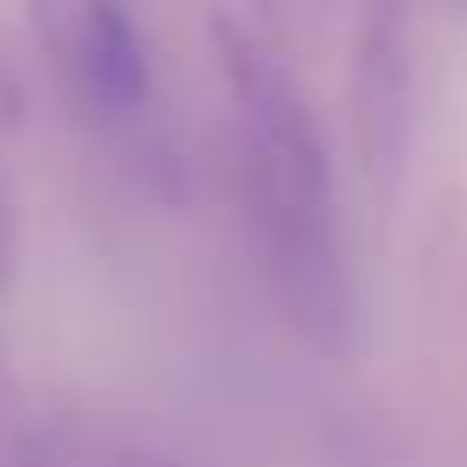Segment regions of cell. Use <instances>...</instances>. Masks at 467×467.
<instances>
[{"mask_svg": "<svg viewBox=\"0 0 467 467\" xmlns=\"http://www.w3.org/2000/svg\"><path fill=\"white\" fill-rule=\"evenodd\" d=\"M212 58L231 103V167L263 288L301 346L346 358L358 339V288L339 237V192L327 135L263 26L218 14Z\"/></svg>", "mask_w": 467, "mask_h": 467, "instance_id": "obj_1", "label": "cell"}, {"mask_svg": "<svg viewBox=\"0 0 467 467\" xmlns=\"http://www.w3.org/2000/svg\"><path fill=\"white\" fill-rule=\"evenodd\" d=\"M26 26L84 122L141 129L154 103V52L129 0H26Z\"/></svg>", "mask_w": 467, "mask_h": 467, "instance_id": "obj_2", "label": "cell"}, {"mask_svg": "<svg viewBox=\"0 0 467 467\" xmlns=\"http://www.w3.org/2000/svg\"><path fill=\"white\" fill-rule=\"evenodd\" d=\"M410 14H416V0H358V33H352L346 116H352L358 167L378 192H390L410 161V109H416Z\"/></svg>", "mask_w": 467, "mask_h": 467, "instance_id": "obj_3", "label": "cell"}, {"mask_svg": "<svg viewBox=\"0 0 467 467\" xmlns=\"http://www.w3.org/2000/svg\"><path fill=\"white\" fill-rule=\"evenodd\" d=\"M20 467H186L173 448L154 435L90 422V416H39L26 429V461Z\"/></svg>", "mask_w": 467, "mask_h": 467, "instance_id": "obj_4", "label": "cell"}, {"mask_svg": "<svg viewBox=\"0 0 467 467\" xmlns=\"http://www.w3.org/2000/svg\"><path fill=\"white\" fill-rule=\"evenodd\" d=\"M327 14V0H256V26L263 33H307Z\"/></svg>", "mask_w": 467, "mask_h": 467, "instance_id": "obj_5", "label": "cell"}, {"mask_svg": "<svg viewBox=\"0 0 467 467\" xmlns=\"http://www.w3.org/2000/svg\"><path fill=\"white\" fill-rule=\"evenodd\" d=\"M26 429L33 422H20V403H14V384H7V358H0V467L26 461Z\"/></svg>", "mask_w": 467, "mask_h": 467, "instance_id": "obj_6", "label": "cell"}, {"mask_svg": "<svg viewBox=\"0 0 467 467\" xmlns=\"http://www.w3.org/2000/svg\"><path fill=\"white\" fill-rule=\"evenodd\" d=\"M20 129H26V78L0 52V135H20Z\"/></svg>", "mask_w": 467, "mask_h": 467, "instance_id": "obj_7", "label": "cell"}, {"mask_svg": "<svg viewBox=\"0 0 467 467\" xmlns=\"http://www.w3.org/2000/svg\"><path fill=\"white\" fill-rule=\"evenodd\" d=\"M14 263H20V224H14L7 186H0V295H7V282H14Z\"/></svg>", "mask_w": 467, "mask_h": 467, "instance_id": "obj_8", "label": "cell"}, {"mask_svg": "<svg viewBox=\"0 0 467 467\" xmlns=\"http://www.w3.org/2000/svg\"><path fill=\"white\" fill-rule=\"evenodd\" d=\"M441 7H448V14H467V0H441Z\"/></svg>", "mask_w": 467, "mask_h": 467, "instance_id": "obj_9", "label": "cell"}]
</instances>
